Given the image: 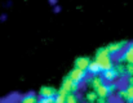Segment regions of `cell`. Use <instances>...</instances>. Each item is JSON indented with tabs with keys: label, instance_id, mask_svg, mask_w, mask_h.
<instances>
[{
	"label": "cell",
	"instance_id": "30bf717a",
	"mask_svg": "<svg viewBox=\"0 0 133 103\" xmlns=\"http://www.w3.org/2000/svg\"><path fill=\"white\" fill-rule=\"evenodd\" d=\"M90 58L89 57H78L75 61H74V67L79 68V70H83V71H88L89 64H90Z\"/></svg>",
	"mask_w": 133,
	"mask_h": 103
},
{
	"label": "cell",
	"instance_id": "7a4b0ae2",
	"mask_svg": "<svg viewBox=\"0 0 133 103\" xmlns=\"http://www.w3.org/2000/svg\"><path fill=\"white\" fill-rule=\"evenodd\" d=\"M118 89V84L116 83H110V84H103L102 86H99L96 93L98 95V98H103V99H109L110 95L114 94V92Z\"/></svg>",
	"mask_w": 133,
	"mask_h": 103
},
{
	"label": "cell",
	"instance_id": "2e32d148",
	"mask_svg": "<svg viewBox=\"0 0 133 103\" xmlns=\"http://www.w3.org/2000/svg\"><path fill=\"white\" fill-rule=\"evenodd\" d=\"M66 103H79V99H78V97H76V94H69L67 97H66Z\"/></svg>",
	"mask_w": 133,
	"mask_h": 103
},
{
	"label": "cell",
	"instance_id": "8fae6325",
	"mask_svg": "<svg viewBox=\"0 0 133 103\" xmlns=\"http://www.w3.org/2000/svg\"><path fill=\"white\" fill-rule=\"evenodd\" d=\"M102 77L105 79V81H107V83L110 84V83L115 81L118 77H120V75H119L116 67H114L112 70H109V71H106V72H102Z\"/></svg>",
	"mask_w": 133,
	"mask_h": 103
},
{
	"label": "cell",
	"instance_id": "3957f363",
	"mask_svg": "<svg viewBox=\"0 0 133 103\" xmlns=\"http://www.w3.org/2000/svg\"><path fill=\"white\" fill-rule=\"evenodd\" d=\"M118 62L119 63H124V64L133 63V41L129 43L128 47L120 53V55L118 57Z\"/></svg>",
	"mask_w": 133,
	"mask_h": 103
},
{
	"label": "cell",
	"instance_id": "4fadbf2b",
	"mask_svg": "<svg viewBox=\"0 0 133 103\" xmlns=\"http://www.w3.org/2000/svg\"><path fill=\"white\" fill-rule=\"evenodd\" d=\"M88 72L92 75V76H96V75H98L99 72H102V71H101V68H99V66L96 63V61H94V59H93V61L90 62V64H89Z\"/></svg>",
	"mask_w": 133,
	"mask_h": 103
},
{
	"label": "cell",
	"instance_id": "5b68a950",
	"mask_svg": "<svg viewBox=\"0 0 133 103\" xmlns=\"http://www.w3.org/2000/svg\"><path fill=\"white\" fill-rule=\"evenodd\" d=\"M116 95L123 101V102H127V103H131L133 102V85L128 84L125 88L123 89H119Z\"/></svg>",
	"mask_w": 133,
	"mask_h": 103
},
{
	"label": "cell",
	"instance_id": "7c38bea8",
	"mask_svg": "<svg viewBox=\"0 0 133 103\" xmlns=\"http://www.w3.org/2000/svg\"><path fill=\"white\" fill-rule=\"evenodd\" d=\"M39 99L40 98H38V95L34 92H29L27 94L21 97V99H19L18 103H39Z\"/></svg>",
	"mask_w": 133,
	"mask_h": 103
},
{
	"label": "cell",
	"instance_id": "e0dca14e",
	"mask_svg": "<svg viewBox=\"0 0 133 103\" xmlns=\"http://www.w3.org/2000/svg\"><path fill=\"white\" fill-rule=\"evenodd\" d=\"M54 103H66V95H62L58 93L54 98Z\"/></svg>",
	"mask_w": 133,
	"mask_h": 103
},
{
	"label": "cell",
	"instance_id": "9c48e42d",
	"mask_svg": "<svg viewBox=\"0 0 133 103\" xmlns=\"http://www.w3.org/2000/svg\"><path fill=\"white\" fill-rule=\"evenodd\" d=\"M105 83V79L99 75H96V76H92V77H87V85L89 88H92V90H97L99 86H102Z\"/></svg>",
	"mask_w": 133,
	"mask_h": 103
},
{
	"label": "cell",
	"instance_id": "277c9868",
	"mask_svg": "<svg viewBox=\"0 0 133 103\" xmlns=\"http://www.w3.org/2000/svg\"><path fill=\"white\" fill-rule=\"evenodd\" d=\"M79 86H80V84H76V83H74L69 75H67V76H65V77L62 79L61 88H62V89H65V90H66L69 94H71V93H72V94H75V93L78 92Z\"/></svg>",
	"mask_w": 133,
	"mask_h": 103
},
{
	"label": "cell",
	"instance_id": "52a82bcc",
	"mask_svg": "<svg viewBox=\"0 0 133 103\" xmlns=\"http://www.w3.org/2000/svg\"><path fill=\"white\" fill-rule=\"evenodd\" d=\"M69 76L71 77V80L76 84H82V81L87 80V71H83V70H79L76 67H74L70 72H69Z\"/></svg>",
	"mask_w": 133,
	"mask_h": 103
},
{
	"label": "cell",
	"instance_id": "ac0fdd59",
	"mask_svg": "<svg viewBox=\"0 0 133 103\" xmlns=\"http://www.w3.org/2000/svg\"><path fill=\"white\" fill-rule=\"evenodd\" d=\"M127 76H128V77L133 76V63L127 64Z\"/></svg>",
	"mask_w": 133,
	"mask_h": 103
},
{
	"label": "cell",
	"instance_id": "ffe728a7",
	"mask_svg": "<svg viewBox=\"0 0 133 103\" xmlns=\"http://www.w3.org/2000/svg\"><path fill=\"white\" fill-rule=\"evenodd\" d=\"M96 103H111L109 99H103V98H98V101Z\"/></svg>",
	"mask_w": 133,
	"mask_h": 103
},
{
	"label": "cell",
	"instance_id": "ba28073f",
	"mask_svg": "<svg viewBox=\"0 0 133 103\" xmlns=\"http://www.w3.org/2000/svg\"><path fill=\"white\" fill-rule=\"evenodd\" d=\"M57 94H58V90L53 86H49V85H44L39 89L40 98H56Z\"/></svg>",
	"mask_w": 133,
	"mask_h": 103
},
{
	"label": "cell",
	"instance_id": "8992f818",
	"mask_svg": "<svg viewBox=\"0 0 133 103\" xmlns=\"http://www.w3.org/2000/svg\"><path fill=\"white\" fill-rule=\"evenodd\" d=\"M128 47V43L125 40H122V41H114V43H110L106 45V48L109 49L111 55H115V54H119L124 50L125 48Z\"/></svg>",
	"mask_w": 133,
	"mask_h": 103
},
{
	"label": "cell",
	"instance_id": "603a6c76",
	"mask_svg": "<svg viewBox=\"0 0 133 103\" xmlns=\"http://www.w3.org/2000/svg\"><path fill=\"white\" fill-rule=\"evenodd\" d=\"M131 103H133V102H131Z\"/></svg>",
	"mask_w": 133,
	"mask_h": 103
},
{
	"label": "cell",
	"instance_id": "5bb4252c",
	"mask_svg": "<svg viewBox=\"0 0 133 103\" xmlns=\"http://www.w3.org/2000/svg\"><path fill=\"white\" fill-rule=\"evenodd\" d=\"M85 101L88 103H96L98 101V95L96 90H89L88 93H85Z\"/></svg>",
	"mask_w": 133,
	"mask_h": 103
},
{
	"label": "cell",
	"instance_id": "44dd1931",
	"mask_svg": "<svg viewBox=\"0 0 133 103\" xmlns=\"http://www.w3.org/2000/svg\"><path fill=\"white\" fill-rule=\"evenodd\" d=\"M128 84H131V85H133V76H131V77H128Z\"/></svg>",
	"mask_w": 133,
	"mask_h": 103
},
{
	"label": "cell",
	"instance_id": "d6986e66",
	"mask_svg": "<svg viewBox=\"0 0 133 103\" xmlns=\"http://www.w3.org/2000/svg\"><path fill=\"white\" fill-rule=\"evenodd\" d=\"M39 103H54V98H40Z\"/></svg>",
	"mask_w": 133,
	"mask_h": 103
},
{
	"label": "cell",
	"instance_id": "7402d4cb",
	"mask_svg": "<svg viewBox=\"0 0 133 103\" xmlns=\"http://www.w3.org/2000/svg\"><path fill=\"white\" fill-rule=\"evenodd\" d=\"M119 103H123V101H122V102H119Z\"/></svg>",
	"mask_w": 133,
	"mask_h": 103
},
{
	"label": "cell",
	"instance_id": "6da1fadb",
	"mask_svg": "<svg viewBox=\"0 0 133 103\" xmlns=\"http://www.w3.org/2000/svg\"><path fill=\"white\" fill-rule=\"evenodd\" d=\"M94 61L99 66L101 71L102 72H106L109 70H112L115 67L114 64V59H112V55L110 54L109 49L106 47H101L96 50V55H94Z\"/></svg>",
	"mask_w": 133,
	"mask_h": 103
},
{
	"label": "cell",
	"instance_id": "9a60e30c",
	"mask_svg": "<svg viewBox=\"0 0 133 103\" xmlns=\"http://www.w3.org/2000/svg\"><path fill=\"white\" fill-rule=\"evenodd\" d=\"M115 67H116V70H118V72H119L120 77L127 76V64H124V63H118Z\"/></svg>",
	"mask_w": 133,
	"mask_h": 103
}]
</instances>
